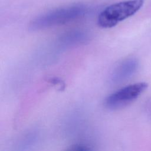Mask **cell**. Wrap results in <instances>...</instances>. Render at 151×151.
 <instances>
[{
    "mask_svg": "<svg viewBox=\"0 0 151 151\" xmlns=\"http://www.w3.org/2000/svg\"><path fill=\"white\" fill-rule=\"evenodd\" d=\"M89 39L88 34L83 31H73L63 35L59 38L60 44L64 47H70L83 44Z\"/></svg>",
    "mask_w": 151,
    "mask_h": 151,
    "instance_id": "obj_5",
    "label": "cell"
},
{
    "mask_svg": "<svg viewBox=\"0 0 151 151\" xmlns=\"http://www.w3.org/2000/svg\"><path fill=\"white\" fill-rule=\"evenodd\" d=\"M87 12V8L80 4L59 8L34 18L30 22L29 28L37 31L64 24L83 17Z\"/></svg>",
    "mask_w": 151,
    "mask_h": 151,
    "instance_id": "obj_1",
    "label": "cell"
},
{
    "mask_svg": "<svg viewBox=\"0 0 151 151\" xmlns=\"http://www.w3.org/2000/svg\"><path fill=\"white\" fill-rule=\"evenodd\" d=\"M139 67V62L135 58H128L120 63L111 71L110 81L111 84L121 83L133 76Z\"/></svg>",
    "mask_w": 151,
    "mask_h": 151,
    "instance_id": "obj_4",
    "label": "cell"
},
{
    "mask_svg": "<svg viewBox=\"0 0 151 151\" xmlns=\"http://www.w3.org/2000/svg\"><path fill=\"white\" fill-rule=\"evenodd\" d=\"M145 82L132 84L123 87L108 96L104 100V106L109 110L123 108L137 99L147 88Z\"/></svg>",
    "mask_w": 151,
    "mask_h": 151,
    "instance_id": "obj_3",
    "label": "cell"
},
{
    "mask_svg": "<svg viewBox=\"0 0 151 151\" xmlns=\"http://www.w3.org/2000/svg\"><path fill=\"white\" fill-rule=\"evenodd\" d=\"M90 149V147H89L88 146L83 144H76L72 145L69 149V150H88Z\"/></svg>",
    "mask_w": 151,
    "mask_h": 151,
    "instance_id": "obj_6",
    "label": "cell"
},
{
    "mask_svg": "<svg viewBox=\"0 0 151 151\" xmlns=\"http://www.w3.org/2000/svg\"><path fill=\"white\" fill-rule=\"evenodd\" d=\"M143 4V0H127L111 4L100 13L97 24L103 28H112L135 14Z\"/></svg>",
    "mask_w": 151,
    "mask_h": 151,
    "instance_id": "obj_2",
    "label": "cell"
}]
</instances>
